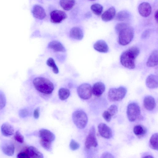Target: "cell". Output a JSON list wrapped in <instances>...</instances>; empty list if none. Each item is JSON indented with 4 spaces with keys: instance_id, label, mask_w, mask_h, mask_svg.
I'll use <instances>...</instances> for the list:
<instances>
[{
    "instance_id": "6da1fadb",
    "label": "cell",
    "mask_w": 158,
    "mask_h": 158,
    "mask_svg": "<svg viewBox=\"0 0 158 158\" xmlns=\"http://www.w3.org/2000/svg\"><path fill=\"white\" fill-rule=\"evenodd\" d=\"M115 30L118 34V42L123 46L127 45L133 40L134 36L133 28L128 24L120 23L116 24Z\"/></svg>"
},
{
    "instance_id": "7a4b0ae2",
    "label": "cell",
    "mask_w": 158,
    "mask_h": 158,
    "mask_svg": "<svg viewBox=\"0 0 158 158\" xmlns=\"http://www.w3.org/2000/svg\"><path fill=\"white\" fill-rule=\"evenodd\" d=\"M139 53V48L135 46L131 47L124 51L120 57V62L124 67L129 69L135 67V60Z\"/></svg>"
},
{
    "instance_id": "3957f363",
    "label": "cell",
    "mask_w": 158,
    "mask_h": 158,
    "mask_svg": "<svg viewBox=\"0 0 158 158\" xmlns=\"http://www.w3.org/2000/svg\"><path fill=\"white\" fill-rule=\"evenodd\" d=\"M35 89L38 91L46 94H50L54 89L52 83L44 77H38L35 78L33 81Z\"/></svg>"
},
{
    "instance_id": "277c9868",
    "label": "cell",
    "mask_w": 158,
    "mask_h": 158,
    "mask_svg": "<svg viewBox=\"0 0 158 158\" xmlns=\"http://www.w3.org/2000/svg\"><path fill=\"white\" fill-rule=\"evenodd\" d=\"M72 118L74 124L80 129L84 128L88 121L86 114L81 110H77L74 112L73 114Z\"/></svg>"
},
{
    "instance_id": "5b68a950",
    "label": "cell",
    "mask_w": 158,
    "mask_h": 158,
    "mask_svg": "<svg viewBox=\"0 0 158 158\" xmlns=\"http://www.w3.org/2000/svg\"><path fill=\"white\" fill-rule=\"evenodd\" d=\"M127 92L126 89L123 86L117 88H111L108 92V98L111 102L120 101L124 98Z\"/></svg>"
},
{
    "instance_id": "8992f818",
    "label": "cell",
    "mask_w": 158,
    "mask_h": 158,
    "mask_svg": "<svg viewBox=\"0 0 158 158\" xmlns=\"http://www.w3.org/2000/svg\"><path fill=\"white\" fill-rule=\"evenodd\" d=\"M127 115L129 120L132 122L136 120L140 114L139 106L135 102H131L127 106Z\"/></svg>"
},
{
    "instance_id": "52a82bcc",
    "label": "cell",
    "mask_w": 158,
    "mask_h": 158,
    "mask_svg": "<svg viewBox=\"0 0 158 158\" xmlns=\"http://www.w3.org/2000/svg\"><path fill=\"white\" fill-rule=\"evenodd\" d=\"M77 93L81 98L84 100L89 99L92 94L91 85L87 83L81 84L78 87Z\"/></svg>"
},
{
    "instance_id": "ba28073f",
    "label": "cell",
    "mask_w": 158,
    "mask_h": 158,
    "mask_svg": "<svg viewBox=\"0 0 158 158\" xmlns=\"http://www.w3.org/2000/svg\"><path fill=\"white\" fill-rule=\"evenodd\" d=\"M98 143L96 136L95 130L94 126L91 127L86 138L85 147L87 149L97 147Z\"/></svg>"
},
{
    "instance_id": "9c48e42d",
    "label": "cell",
    "mask_w": 158,
    "mask_h": 158,
    "mask_svg": "<svg viewBox=\"0 0 158 158\" xmlns=\"http://www.w3.org/2000/svg\"><path fill=\"white\" fill-rule=\"evenodd\" d=\"M67 16L64 11L60 10H54L50 13V21L54 23H59L67 18Z\"/></svg>"
},
{
    "instance_id": "30bf717a",
    "label": "cell",
    "mask_w": 158,
    "mask_h": 158,
    "mask_svg": "<svg viewBox=\"0 0 158 158\" xmlns=\"http://www.w3.org/2000/svg\"><path fill=\"white\" fill-rule=\"evenodd\" d=\"M1 148L3 152L6 155L11 156L15 152V146L13 143L10 140H5L1 145Z\"/></svg>"
},
{
    "instance_id": "8fae6325",
    "label": "cell",
    "mask_w": 158,
    "mask_h": 158,
    "mask_svg": "<svg viewBox=\"0 0 158 158\" xmlns=\"http://www.w3.org/2000/svg\"><path fill=\"white\" fill-rule=\"evenodd\" d=\"M100 135L106 139H109L112 136V132L111 128L104 123H100L98 126Z\"/></svg>"
},
{
    "instance_id": "7c38bea8",
    "label": "cell",
    "mask_w": 158,
    "mask_h": 158,
    "mask_svg": "<svg viewBox=\"0 0 158 158\" xmlns=\"http://www.w3.org/2000/svg\"><path fill=\"white\" fill-rule=\"evenodd\" d=\"M118 109L115 105H111L108 109L103 113L102 116L104 119L107 122H110L112 118L117 112Z\"/></svg>"
},
{
    "instance_id": "4fadbf2b",
    "label": "cell",
    "mask_w": 158,
    "mask_h": 158,
    "mask_svg": "<svg viewBox=\"0 0 158 158\" xmlns=\"http://www.w3.org/2000/svg\"><path fill=\"white\" fill-rule=\"evenodd\" d=\"M39 136L41 139L51 143L53 142L55 138L54 134L50 131L44 129H42L39 131Z\"/></svg>"
},
{
    "instance_id": "5bb4252c",
    "label": "cell",
    "mask_w": 158,
    "mask_h": 158,
    "mask_svg": "<svg viewBox=\"0 0 158 158\" xmlns=\"http://www.w3.org/2000/svg\"><path fill=\"white\" fill-rule=\"evenodd\" d=\"M138 11L140 15L142 16L147 17L150 15L151 13V6L148 3L142 2L139 6Z\"/></svg>"
},
{
    "instance_id": "9a60e30c",
    "label": "cell",
    "mask_w": 158,
    "mask_h": 158,
    "mask_svg": "<svg viewBox=\"0 0 158 158\" xmlns=\"http://www.w3.org/2000/svg\"><path fill=\"white\" fill-rule=\"evenodd\" d=\"M32 13L34 17L39 19H44L46 16V14L44 8L38 5H35L32 9Z\"/></svg>"
},
{
    "instance_id": "2e32d148",
    "label": "cell",
    "mask_w": 158,
    "mask_h": 158,
    "mask_svg": "<svg viewBox=\"0 0 158 158\" xmlns=\"http://www.w3.org/2000/svg\"><path fill=\"white\" fill-rule=\"evenodd\" d=\"M105 90V85L101 82L95 83L92 88V93L97 97L101 96Z\"/></svg>"
},
{
    "instance_id": "e0dca14e",
    "label": "cell",
    "mask_w": 158,
    "mask_h": 158,
    "mask_svg": "<svg viewBox=\"0 0 158 158\" xmlns=\"http://www.w3.org/2000/svg\"><path fill=\"white\" fill-rule=\"evenodd\" d=\"M28 158H43V155L36 148L31 146L27 147L25 150Z\"/></svg>"
},
{
    "instance_id": "ac0fdd59",
    "label": "cell",
    "mask_w": 158,
    "mask_h": 158,
    "mask_svg": "<svg viewBox=\"0 0 158 158\" xmlns=\"http://www.w3.org/2000/svg\"><path fill=\"white\" fill-rule=\"evenodd\" d=\"M146 85L150 89L157 88L158 86L157 76L152 74L148 76L146 80Z\"/></svg>"
},
{
    "instance_id": "d6986e66",
    "label": "cell",
    "mask_w": 158,
    "mask_h": 158,
    "mask_svg": "<svg viewBox=\"0 0 158 158\" xmlns=\"http://www.w3.org/2000/svg\"><path fill=\"white\" fill-rule=\"evenodd\" d=\"M158 63V52L157 50H153L148 58L146 63L147 66L149 67L155 66Z\"/></svg>"
},
{
    "instance_id": "ffe728a7",
    "label": "cell",
    "mask_w": 158,
    "mask_h": 158,
    "mask_svg": "<svg viewBox=\"0 0 158 158\" xmlns=\"http://www.w3.org/2000/svg\"><path fill=\"white\" fill-rule=\"evenodd\" d=\"M155 99L152 96H146L143 99V105L145 108L149 111H152L156 106Z\"/></svg>"
},
{
    "instance_id": "44dd1931",
    "label": "cell",
    "mask_w": 158,
    "mask_h": 158,
    "mask_svg": "<svg viewBox=\"0 0 158 158\" xmlns=\"http://www.w3.org/2000/svg\"><path fill=\"white\" fill-rule=\"evenodd\" d=\"M94 48L97 51L102 53H106L109 50V48L107 44L102 40H100L97 41L94 44Z\"/></svg>"
},
{
    "instance_id": "7402d4cb",
    "label": "cell",
    "mask_w": 158,
    "mask_h": 158,
    "mask_svg": "<svg viewBox=\"0 0 158 158\" xmlns=\"http://www.w3.org/2000/svg\"><path fill=\"white\" fill-rule=\"evenodd\" d=\"M115 13V8L113 7H110L102 14L101 16L102 19L105 22L109 21L114 17Z\"/></svg>"
},
{
    "instance_id": "603a6c76",
    "label": "cell",
    "mask_w": 158,
    "mask_h": 158,
    "mask_svg": "<svg viewBox=\"0 0 158 158\" xmlns=\"http://www.w3.org/2000/svg\"><path fill=\"white\" fill-rule=\"evenodd\" d=\"M48 47L56 52H64L66 49L63 45L59 41L53 40L50 42Z\"/></svg>"
},
{
    "instance_id": "cb8c5ba5",
    "label": "cell",
    "mask_w": 158,
    "mask_h": 158,
    "mask_svg": "<svg viewBox=\"0 0 158 158\" xmlns=\"http://www.w3.org/2000/svg\"><path fill=\"white\" fill-rule=\"evenodd\" d=\"M1 131L2 134L5 136H10L14 133V129L13 127L10 123H3L1 126Z\"/></svg>"
},
{
    "instance_id": "d4e9b609",
    "label": "cell",
    "mask_w": 158,
    "mask_h": 158,
    "mask_svg": "<svg viewBox=\"0 0 158 158\" xmlns=\"http://www.w3.org/2000/svg\"><path fill=\"white\" fill-rule=\"evenodd\" d=\"M70 36L72 38L81 40L83 37V33L82 30L78 27H73L70 31Z\"/></svg>"
},
{
    "instance_id": "484cf974",
    "label": "cell",
    "mask_w": 158,
    "mask_h": 158,
    "mask_svg": "<svg viewBox=\"0 0 158 158\" xmlns=\"http://www.w3.org/2000/svg\"><path fill=\"white\" fill-rule=\"evenodd\" d=\"M60 4L63 9L68 11L71 10L74 5L75 0H60Z\"/></svg>"
},
{
    "instance_id": "4316f807",
    "label": "cell",
    "mask_w": 158,
    "mask_h": 158,
    "mask_svg": "<svg viewBox=\"0 0 158 158\" xmlns=\"http://www.w3.org/2000/svg\"><path fill=\"white\" fill-rule=\"evenodd\" d=\"M133 131L136 135L139 137H141L145 134L147 130L143 126L140 125H138L134 127Z\"/></svg>"
},
{
    "instance_id": "83f0119b",
    "label": "cell",
    "mask_w": 158,
    "mask_h": 158,
    "mask_svg": "<svg viewBox=\"0 0 158 158\" xmlns=\"http://www.w3.org/2000/svg\"><path fill=\"white\" fill-rule=\"evenodd\" d=\"M130 17L129 13L127 10H123L118 12L116 16V19L119 21L127 19Z\"/></svg>"
},
{
    "instance_id": "f1b7e54d",
    "label": "cell",
    "mask_w": 158,
    "mask_h": 158,
    "mask_svg": "<svg viewBox=\"0 0 158 158\" xmlns=\"http://www.w3.org/2000/svg\"><path fill=\"white\" fill-rule=\"evenodd\" d=\"M70 94L69 89L64 88H60L58 91V95L60 99L64 100L66 99Z\"/></svg>"
},
{
    "instance_id": "f546056e",
    "label": "cell",
    "mask_w": 158,
    "mask_h": 158,
    "mask_svg": "<svg viewBox=\"0 0 158 158\" xmlns=\"http://www.w3.org/2000/svg\"><path fill=\"white\" fill-rule=\"evenodd\" d=\"M158 133L153 134L150 139L149 143L151 147L155 150H158Z\"/></svg>"
},
{
    "instance_id": "4dcf8cb0",
    "label": "cell",
    "mask_w": 158,
    "mask_h": 158,
    "mask_svg": "<svg viewBox=\"0 0 158 158\" xmlns=\"http://www.w3.org/2000/svg\"><path fill=\"white\" fill-rule=\"evenodd\" d=\"M92 12L96 15H100L103 10V6L99 4H93L90 7Z\"/></svg>"
},
{
    "instance_id": "1f68e13d",
    "label": "cell",
    "mask_w": 158,
    "mask_h": 158,
    "mask_svg": "<svg viewBox=\"0 0 158 158\" xmlns=\"http://www.w3.org/2000/svg\"><path fill=\"white\" fill-rule=\"evenodd\" d=\"M47 65L52 68V70L55 74H57L59 73L58 68L56 65L55 62L52 58H49L47 61Z\"/></svg>"
},
{
    "instance_id": "d6a6232c",
    "label": "cell",
    "mask_w": 158,
    "mask_h": 158,
    "mask_svg": "<svg viewBox=\"0 0 158 158\" xmlns=\"http://www.w3.org/2000/svg\"><path fill=\"white\" fill-rule=\"evenodd\" d=\"M40 143L42 147L46 150L48 151L52 150V143L41 139Z\"/></svg>"
},
{
    "instance_id": "836d02e7",
    "label": "cell",
    "mask_w": 158,
    "mask_h": 158,
    "mask_svg": "<svg viewBox=\"0 0 158 158\" xmlns=\"http://www.w3.org/2000/svg\"><path fill=\"white\" fill-rule=\"evenodd\" d=\"M6 104V98L4 93L0 90V110L3 108Z\"/></svg>"
},
{
    "instance_id": "e575fe53",
    "label": "cell",
    "mask_w": 158,
    "mask_h": 158,
    "mask_svg": "<svg viewBox=\"0 0 158 158\" xmlns=\"http://www.w3.org/2000/svg\"><path fill=\"white\" fill-rule=\"evenodd\" d=\"M15 139L20 143H23L24 140V137L19 130L17 131L14 135Z\"/></svg>"
},
{
    "instance_id": "d590c367",
    "label": "cell",
    "mask_w": 158,
    "mask_h": 158,
    "mask_svg": "<svg viewBox=\"0 0 158 158\" xmlns=\"http://www.w3.org/2000/svg\"><path fill=\"white\" fill-rule=\"evenodd\" d=\"M69 146L71 149L73 150H76L78 149L80 145L78 143L73 139H72L70 142Z\"/></svg>"
},
{
    "instance_id": "8d00e7d4",
    "label": "cell",
    "mask_w": 158,
    "mask_h": 158,
    "mask_svg": "<svg viewBox=\"0 0 158 158\" xmlns=\"http://www.w3.org/2000/svg\"><path fill=\"white\" fill-rule=\"evenodd\" d=\"M28 114V111L26 109H22L19 112V116L23 118L27 116Z\"/></svg>"
},
{
    "instance_id": "74e56055",
    "label": "cell",
    "mask_w": 158,
    "mask_h": 158,
    "mask_svg": "<svg viewBox=\"0 0 158 158\" xmlns=\"http://www.w3.org/2000/svg\"><path fill=\"white\" fill-rule=\"evenodd\" d=\"M17 157L18 158H29L25 151L21 152L19 153L17 155Z\"/></svg>"
},
{
    "instance_id": "f35d334b",
    "label": "cell",
    "mask_w": 158,
    "mask_h": 158,
    "mask_svg": "<svg viewBox=\"0 0 158 158\" xmlns=\"http://www.w3.org/2000/svg\"><path fill=\"white\" fill-rule=\"evenodd\" d=\"M101 158H114V156L112 154L108 152L103 153L101 156Z\"/></svg>"
},
{
    "instance_id": "ab89813d",
    "label": "cell",
    "mask_w": 158,
    "mask_h": 158,
    "mask_svg": "<svg viewBox=\"0 0 158 158\" xmlns=\"http://www.w3.org/2000/svg\"><path fill=\"white\" fill-rule=\"evenodd\" d=\"M34 117L35 118L37 119L39 118L40 115L39 109L37 108L35 109L33 113Z\"/></svg>"
},
{
    "instance_id": "60d3db41",
    "label": "cell",
    "mask_w": 158,
    "mask_h": 158,
    "mask_svg": "<svg viewBox=\"0 0 158 158\" xmlns=\"http://www.w3.org/2000/svg\"><path fill=\"white\" fill-rule=\"evenodd\" d=\"M150 31L147 30L145 31L143 33L142 36L143 38H145L148 37L150 35Z\"/></svg>"
},
{
    "instance_id": "b9f144b4",
    "label": "cell",
    "mask_w": 158,
    "mask_h": 158,
    "mask_svg": "<svg viewBox=\"0 0 158 158\" xmlns=\"http://www.w3.org/2000/svg\"><path fill=\"white\" fill-rule=\"evenodd\" d=\"M154 17L155 19V20L156 21V22L157 23L158 22V10H157L155 12L154 15Z\"/></svg>"
},
{
    "instance_id": "7bdbcfd3",
    "label": "cell",
    "mask_w": 158,
    "mask_h": 158,
    "mask_svg": "<svg viewBox=\"0 0 158 158\" xmlns=\"http://www.w3.org/2000/svg\"><path fill=\"white\" fill-rule=\"evenodd\" d=\"M143 157L151 158H153V157L150 155H147Z\"/></svg>"
},
{
    "instance_id": "ee69618b",
    "label": "cell",
    "mask_w": 158,
    "mask_h": 158,
    "mask_svg": "<svg viewBox=\"0 0 158 158\" xmlns=\"http://www.w3.org/2000/svg\"><path fill=\"white\" fill-rule=\"evenodd\" d=\"M89 0L91 1H95V0Z\"/></svg>"
}]
</instances>
